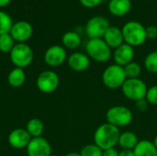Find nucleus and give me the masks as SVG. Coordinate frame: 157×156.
Here are the masks:
<instances>
[{"label": "nucleus", "instance_id": "f257e3e1", "mask_svg": "<svg viewBox=\"0 0 157 156\" xmlns=\"http://www.w3.org/2000/svg\"><path fill=\"white\" fill-rule=\"evenodd\" d=\"M121 131L118 127L105 122L98 126L94 133V143L103 151L115 148L119 143Z\"/></svg>", "mask_w": 157, "mask_h": 156}, {"label": "nucleus", "instance_id": "f03ea898", "mask_svg": "<svg viewBox=\"0 0 157 156\" xmlns=\"http://www.w3.org/2000/svg\"><path fill=\"white\" fill-rule=\"evenodd\" d=\"M124 42L134 47L143 45L147 40L145 27L138 21H128L121 28Z\"/></svg>", "mask_w": 157, "mask_h": 156}, {"label": "nucleus", "instance_id": "7ed1b4c3", "mask_svg": "<svg viewBox=\"0 0 157 156\" xmlns=\"http://www.w3.org/2000/svg\"><path fill=\"white\" fill-rule=\"evenodd\" d=\"M86 51L88 57L98 63H106L112 56L111 48L103 39H90L86 42Z\"/></svg>", "mask_w": 157, "mask_h": 156}, {"label": "nucleus", "instance_id": "20e7f679", "mask_svg": "<svg viewBox=\"0 0 157 156\" xmlns=\"http://www.w3.org/2000/svg\"><path fill=\"white\" fill-rule=\"evenodd\" d=\"M102 83L109 89L121 88L127 77L122 66L116 63L110 64L102 73Z\"/></svg>", "mask_w": 157, "mask_h": 156}, {"label": "nucleus", "instance_id": "39448f33", "mask_svg": "<svg viewBox=\"0 0 157 156\" xmlns=\"http://www.w3.org/2000/svg\"><path fill=\"white\" fill-rule=\"evenodd\" d=\"M133 119V115L132 110L121 105H116L108 109L106 112V120L107 122L118 127L119 129L121 127L128 126Z\"/></svg>", "mask_w": 157, "mask_h": 156}, {"label": "nucleus", "instance_id": "423d86ee", "mask_svg": "<svg viewBox=\"0 0 157 156\" xmlns=\"http://www.w3.org/2000/svg\"><path fill=\"white\" fill-rule=\"evenodd\" d=\"M9 58L15 67H28L33 61V51L26 42L16 43L12 51L9 52Z\"/></svg>", "mask_w": 157, "mask_h": 156}, {"label": "nucleus", "instance_id": "0eeeda50", "mask_svg": "<svg viewBox=\"0 0 157 156\" xmlns=\"http://www.w3.org/2000/svg\"><path fill=\"white\" fill-rule=\"evenodd\" d=\"M147 86L140 78L126 79L121 86V91L123 96L132 101H137L145 98L147 92Z\"/></svg>", "mask_w": 157, "mask_h": 156}, {"label": "nucleus", "instance_id": "6e6552de", "mask_svg": "<svg viewBox=\"0 0 157 156\" xmlns=\"http://www.w3.org/2000/svg\"><path fill=\"white\" fill-rule=\"evenodd\" d=\"M109 20L103 16H95L88 19L86 24V34L90 39H102L109 28Z\"/></svg>", "mask_w": 157, "mask_h": 156}, {"label": "nucleus", "instance_id": "1a4fd4ad", "mask_svg": "<svg viewBox=\"0 0 157 156\" xmlns=\"http://www.w3.org/2000/svg\"><path fill=\"white\" fill-rule=\"evenodd\" d=\"M60 78L59 75L52 70H46L41 72L36 80V86L38 89L44 94L53 93L59 86Z\"/></svg>", "mask_w": 157, "mask_h": 156}, {"label": "nucleus", "instance_id": "9d476101", "mask_svg": "<svg viewBox=\"0 0 157 156\" xmlns=\"http://www.w3.org/2000/svg\"><path fill=\"white\" fill-rule=\"evenodd\" d=\"M67 60V52L63 46L52 45L49 47L44 53V62L51 67L62 65Z\"/></svg>", "mask_w": 157, "mask_h": 156}, {"label": "nucleus", "instance_id": "9b49d317", "mask_svg": "<svg viewBox=\"0 0 157 156\" xmlns=\"http://www.w3.org/2000/svg\"><path fill=\"white\" fill-rule=\"evenodd\" d=\"M9 33L17 43H23L31 38L33 34V28L28 21L20 20L13 24Z\"/></svg>", "mask_w": 157, "mask_h": 156}, {"label": "nucleus", "instance_id": "f8f14e48", "mask_svg": "<svg viewBox=\"0 0 157 156\" xmlns=\"http://www.w3.org/2000/svg\"><path fill=\"white\" fill-rule=\"evenodd\" d=\"M26 151L28 156H50L52 154V146L47 139L40 136L32 138Z\"/></svg>", "mask_w": 157, "mask_h": 156}, {"label": "nucleus", "instance_id": "ddd939ff", "mask_svg": "<svg viewBox=\"0 0 157 156\" xmlns=\"http://www.w3.org/2000/svg\"><path fill=\"white\" fill-rule=\"evenodd\" d=\"M32 137L27 131L26 129L17 128L10 131L8 134V143L12 148L15 149H24L27 148Z\"/></svg>", "mask_w": 157, "mask_h": 156}, {"label": "nucleus", "instance_id": "4468645a", "mask_svg": "<svg viewBox=\"0 0 157 156\" xmlns=\"http://www.w3.org/2000/svg\"><path fill=\"white\" fill-rule=\"evenodd\" d=\"M134 48L127 43H123L114 50L113 59L116 64L124 67L128 63H132L134 58Z\"/></svg>", "mask_w": 157, "mask_h": 156}, {"label": "nucleus", "instance_id": "2eb2a0df", "mask_svg": "<svg viewBox=\"0 0 157 156\" xmlns=\"http://www.w3.org/2000/svg\"><path fill=\"white\" fill-rule=\"evenodd\" d=\"M68 66L75 72H83L90 66V58L86 53L74 52L67 58Z\"/></svg>", "mask_w": 157, "mask_h": 156}, {"label": "nucleus", "instance_id": "dca6fc26", "mask_svg": "<svg viewBox=\"0 0 157 156\" xmlns=\"http://www.w3.org/2000/svg\"><path fill=\"white\" fill-rule=\"evenodd\" d=\"M105 42L112 49H116L121 44L124 43L123 34L121 29L116 26H109V28L107 29L106 33L104 34L102 38Z\"/></svg>", "mask_w": 157, "mask_h": 156}, {"label": "nucleus", "instance_id": "f3484780", "mask_svg": "<svg viewBox=\"0 0 157 156\" xmlns=\"http://www.w3.org/2000/svg\"><path fill=\"white\" fill-rule=\"evenodd\" d=\"M109 11L115 17H123L132 9L131 0H109L108 5Z\"/></svg>", "mask_w": 157, "mask_h": 156}, {"label": "nucleus", "instance_id": "a211bd4d", "mask_svg": "<svg viewBox=\"0 0 157 156\" xmlns=\"http://www.w3.org/2000/svg\"><path fill=\"white\" fill-rule=\"evenodd\" d=\"M138 136L132 131H123L121 132L118 145L122 150H133L139 143Z\"/></svg>", "mask_w": 157, "mask_h": 156}, {"label": "nucleus", "instance_id": "6ab92c4d", "mask_svg": "<svg viewBox=\"0 0 157 156\" xmlns=\"http://www.w3.org/2000/svg\"><path fill=\"white\" fill-rule=\"evenodd\" d=\"M135 156H157V149L153 142L148 140L139 141L133 149Z\"/></svg>", "mask_w": 157, "mask_h": 156}, {"label": "nucleus", "instance_id": "aec40b11", "mask_svg": "<svg viewBox=\"0 0 157 156\" xmlns=\"http://www.w3.org/2000/svg\"><path fill=\"white\" fill-rule=\"evenodd\" d=\"M26 81V74L24 69L15 67L13 68L8 75H7V82L12 87H20L24 85Z\"/></svg>", "mask_w": 157, "mask_h": 156}, {"label": "nucleus", "instance_id": "412c9836", "mask_svg": "<svg viewBox=\"0 0 157 156\" xmlns=\"http://www.w3.org/2000/svg\"><path fill=\"white\" fill-rule=\"evenodd\" d=\"M63 46L69 50H75L81 44V37L75 31H67L62 37Z\"/></svg>", "mask_w": 157, "mask_h": 156}, {"label": "nucleus", "instance_id": "4be33fe9", "mask_svg": "<svg viewBox=\"0 0 157 156\" xmlns=\"http://www.w3.org/2000/svg\"><path fill=\"white\" fill-rule=\"evenodd\" d=\"M25 129L32 138L40 137L44 131V124L40 119L33 118L27 122Z\"/></svg>", "mask_w": 157, "mask_h": 156}, {"label": "nucleus", "instance_id": "5701e85b", "mask_svg": "<svg viewBox=\"0 0 157 156\" xmlns=\"http://www.w3.org/2000/svg\"><path fill=\"white\" fill-rule=\"evenodd\" d=\"M16 41L10 35V33H6L0 35V51L3 53H9L14 48Z\"/></svg>", "mask_w": 157, "mask_h": 156}, {"label": "nucleus", "instance_id": "b1692460", "mask_svg": "<svg viewBox=\"0 0 157 156\" xmlns=\"http://www.w3.org/2000/svg\"><path fill=\"white\" fill-rule=\"evenodd\" d=\"M125 74L127 79H133V78H139L142 73V66L136 63V62H132L125 65L123 67Z\"/></svg>", "mask_w": 157, "mask_h": 156}, {"label": "nucleus", "instance_id": "393cba45", "mask_svg": "<svg viewBox=\"0 0 157 156\" xmlns=\"http://www.w3.org/2000/svg\"><path fill=\"white\" fill-rule=\"evenodd\" d=\"M14 22L10 15L0 10V35L9 33Z\"/></svg>", "mask_w": 157, "mask_h": 156}, {"label": "nucleus", "instance_id": "a878e982", "mask_svg": "<svg viewBox=\"0 0 157 156\" xmlns=\"http://www.w3.org/2000/svg\"><path fill=\"white\" fill-rule=\"evenodd\" d=\"M145 69L152 74H157V51L148 53L144 59Z\"/></svg>", "mask_w": 157, "mask_h": 156}, {"label": "nucleus", "instance_id": "bb28decb", "mask_svg": "<svg viewBox=\"0 0 157 156\" xmlns=\"http://www.w3.org/2000/svg\"><path fill=\"white\" fill-rule=\"evenodd\" d=\"M79 154L81 156H102L103 150L95 143H93L84 146Z\"/></svg>", "mask_w": 157, "mask_h": 156}, {"label": "nucleus", "instance_id": "cd10ccee", "mask_svg": "<svg viewBox=\"0 0 157 156\" xmlns=\"http://www.w3.org/2000/svg\"><path fill=\"white\" fill-rule=\"evenodd\" d=\"M145 99L148 101L150 105L157 106V85L153 86L147 89Z\"/></svg>", "mask_w": 157, "mask_h": 156}, {"label": "nucleus", "instance_id": "c85d7f7f", "mask_svg": "<svg viewBox=\"0 0 157 156\" xmlns=\"http://www.w3.org/2000/svg\"><path fill=\"white\" fill-rule=\"evenodd\" d=\"M149 105L150 104L148 103V101L145 98H143V99L135 101V108L140 112H145L148 109Z\"/></svg>", "mask_w": 157, "mask_h": 156}, {"label": "nucleus", "instance_id": "c756f323", "mask_svg": "<svg viewBox=\"0 0 157 156\" xmlns=\"http://www.w3.org/2000/svg\"><path fill=\"white\" fill-rule=\"evenodd\" d=\"M80 4L86 8H94L98 6L103 0H79Z\"/></svg>", "mask_w": 157, "mask_h": 156}, {"label": "nucleus", "instance_id": "7c9ffc66", "mask_svg": "<svg viewBox=\"0 0 157 156\" xmlns=\"http://www.w3.org/2000/svg\"><path fill=\"white\" fill-rule=\"evenodd\" d=\"M146 30V37L147 39L150 40H155L157 38V27L155 25H151L148 26L147 28H145Z\"/></svg>", "mask_w": 157, "mask_h": 156}, {"label": "nucleus", "instance_id": "2f4dec72", "mask_svg": "<svg viewBox=\"0 0 157 156\" xmlns=\"http://www.w3.org/2000/svg\"><path fill=\"white\" fill-rule=\"evenodd\" d=\"M102 156H119V151L115 148H110L103 151Z\"/></svg>", "mask_w": 157, "mask_h": 156}, {"label": "nucleus", "instance_id": "473e14b6", "mask_svg": "<svg viewBox=\"0 0 157 156\" xmlns=\"http://www.w3.org/2000/svg\"><path fill=\"white\" fill-rule=\"evenodd\" d=\"M119 156H135L133 150H121L119 152Z\"/></svg>", "mask_w": 157, "mask_h": 156}, {"label": "nucleus", "instance_id": "72a5a7b5", "mask_svg": "<svg viewBox=\"0 0 157 156\" xmlns=\"http://www.w3.org/2000/svg\"><path fill=\"white\" fill-rule=\"evenodd\" d=\"M12 0H0V7H5L11 3Z\"/></svg>", "mask_w": 157, "mask_h": 156}, {"label": "nucleus", "instance_id": "f704fd0d", "mask_svg": "<svg viewBox=\"0 0 157 156\" xmlns=\"http://www.w3.org/2000/svg\"><path fill=\"white\" fill-rule=\"evenodd\" d=\"M64 156H81L79 153H76V152H71V153H68L66 154Z\"/></svg>", "mask_w": 157, "mask_h": 156}, {"label": "nucleus", "instance_id": "c9c22d12", "mask_svg": "<svg viewBox=\"0 0 157 156\" xmlns=\"http://www.w3.org/2000/svg\"><path fill=\"white\" fill-rule=\"evenodd\" d=\"M153 143H154L155 146L156 147V149H157V135L155 137V139H154V142H153Z\"/></svg>", "mask_w": 157, "mask_h": 156}, {"label": "nucleus", "instance_id": "e433bc0d", "mask_svg": "<svg viewBox=\"0 0 157 156\" xmlns=\"http://www.w3.org/2000/svg\"><path fill=\"white\" fill-rule=\"evenodd\" d=\"M50 156H58V155H56V154H51Z\"/></svg>", "mask_w": 157, "mask_h": 156}]
</instances>
